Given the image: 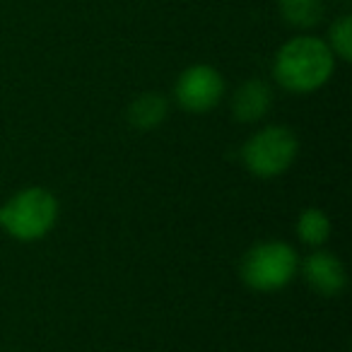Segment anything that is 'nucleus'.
<instances>
[{
    "instance_id": "nucleus-5",
    "label": "nucleus",
    "mask_w": 352,
    "mask_h": 352,
    "mask_svg": "<svg viewBox=\"0 0 352 352\" xmlns=\"http://www.w3.org/2000/svg\"><path fill=\"white\" fill-rule=\"evenodd\" d=\"M176 102L191 113H206L215 109L225 97V80L212 65L198 63L186 68L176 80Z\"/></svg>"
},
{
    "instance_id": "nucleus-1",
    "label": "nucleus",
    "mask_w": 352,
    "mask_h": 352,
    "mask_svg": "<svg viewBox=\"0 0 352 352\" xmlns=\"http://www.w3.org/2000/svg\"><path fill=\"white\" fill-rule=\"evenodd\" d=\"M336 68L328 44L316 36H294L275 56L273 73L280 87L307 94L323 87Z\"/></svg>"
},
{
    "instance_id": "nucleus-4",
    "label": "nucleus",
    "mask_w": 352,
    "mask_h": 352,
    "mask_svg": "<svg viewBox=\"0 0 352 352\" xmlns=\"http://www.w3.org/2000/svg\"><path fill=\"white\" fill-rule=\"evenodd\" d=\"M299 150V140L285 126H265L246 140L241 150L246 169L258 179H273L292 166Z\"/></svg>"
},
{
    "instance_id": "nucleus-8",
    "label": "nucleus",
    "mask_w": 352,
    "mask_h": 352,
    "mask_svg": "<svg viewBox=\"0 0 352 352\" xmlns=\"http://www.w3.org/2000/svg\"><path fill=\"white\" fill-rule=\"evenodd\" d=\"M169 113V104L162 94L145 92L140 97H135L128 107V123L133 128H140V131H152V128L162 126Z\"/></svg>"
},
{
    "instance_id": "nucleus-6",
    "label": "nucleus",
    "mask_w": 352,
    "mask_h": 352,
    "mask_svg": "<svg viewBox=\"0 0 352 352\" xmlns=\"http://www.w3.org/2000/svg\"><path fill=\"white\" fill-rule=\"evenodd\" d=\"M302 275L309 287L321 297H338L347 283L345 265L336 254H328V251H316L309 256L302 265Z\"/></svg>"
},
{
    "instance_id": "nucleus-7",
    "label": "nucleus",
    "mask_w": 352,
    "mask_h": 352,
    "mask_svg": "<svg viewBox=\"0 0 352 352\" xmlns=\"http://www.w3.org/2000/svg\"><path fill=\"white\" fill-rule=\"evenodd\" d=\"M273 92L263 80H246L232 97V113L241 123H256L270 111Z\"/></svg>"
},
{
    "instance_id": "nucleus-3",
    "label": "nucleus",
    "mask_w": 352,
    "mask_h": 352,
    "mask_svg": "<svg viewBox=\"0 0 352 352\" xmlns=\"http://www.w3.org/2000/svg\"><path fill=\"white\" fill-rule=\"evenodd\" d=\"M299 268L297 251L285 241H263L241 258V280L256 292H275L289 285Z\"/></svg>"
},
{
    "instance_id": "nucleus-11",
    "label": "nucleus",
    "mask_w": 352,
    "mask_h": 352,
    "mask_svg": "<svg viewBox=\"0 0 352 352\" xmlns=\"http://www.w3.org/2000/svg\"><path fill=\"white\" fill-rule=\"evenodd\" d=\"M328 36H331L328 49L333 51V56H338L340 60H350L352 58V17L342 15L338 22H333Z\"/></svg>"
},
{
    "instance_id": "nucleus-9",
    "label": "nucleus",
    "mask_w": 352,
    "mask_h": 352,
    "mask_svg": "<svg viewBox=\"0 0 352 352\" xmlns=\"http://www.w3.org/2000/svg\"><path fill=\"white\" fill-rule=\"evenodd\" d=\"M280 17L294 30H311L323 20V0H278Z\"/></svg>"
},
{
    "instance_id": "nucleus-10",
    "label": "nucleus",
    "mask_w": 352,
    "mask_h": 352,
    "mask_svg": "<svg viewBox=\"0 0 352 352\" xmlns=\"http://www.w3.org/2000/svg\"><path fill=\"white\" fill-rule=\"evenodd\" d=\"M297 234L304 244L309 246H321L331 236V220L323 210L318 208H307L297 220Z\"/></svg>"
},
{
    "instance_id": "nucleus-2",
    "label": "nucleus",
    "mask_w": 352,
    "mask_h": 352,
    "mask_svg": "<svg viewBox=\"0 0 352 352\" xmlns=\"http://www.w3.org/2000/svg\"><path fill=\"white\" fill-rule=\"evenodd\" d=\"M58 220V201L51 191L32 186L15 193L6 206H0V230L12 239L36 241L44 239Z\"/></svg>"
}]
</instances>
